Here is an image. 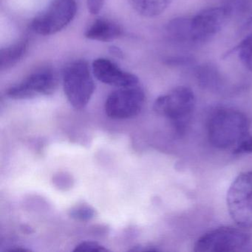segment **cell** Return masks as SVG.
I'll use <instances>...</instances> for the list:
<instances>
[{
	"label": "cell",
	"mask_w": 252,
	"mask_h": 252,
	"mask_svg": "<svg viewBox=\"0 0 252 252\" xmlns=\"http://www.w3.org/2000/svg\"><path fill=\"white\" fill-rule=\"evenodd\" d=\"M249 133V122L246 115L233 109L214 112L208 124L211 144L218 149L233 147Z\"/></svg>",
	"instance_id": "cell-1"
},
{
	"label": "cell",
	"mask_w": 252,
	"mask_h": 252,
	"mask_svg": "<svg viewBox=\"0 0 252 252\" xmlns=\"http://www.w3.org/2000/svg\"><path fill=\"white\" fill-rule=\"evenodd\" d=\"M195 106L194 93L188 87L180 86L159 96L154 103V110L170 119L176 130L182 133Z\"/></svg>",
	"instance_id": "cell-2"
},
{
	"label": "cell",
	"mask_w": 252,
	"mask_h": 252,
	"mask_svg": "<svg viewBox=\"0 0 252 252\" xmlns=\"http://www.w3.org/2000/svg\"><path fill=\"white\" fill-rule=\"evenodd\" d=\"M64 94L77 110L86 107L95 91V83L88 63L78 60L66 66L63 75Z\"/></svg>",
	"instance_id": "cell-3"
},
{
	"label": "cell",
	"mask_w": 252,
	"mask_h": 252,
	"mask_svg": "<svg viewBox=\"0 0 252 252\" xmlns=\"http://www.w3.org/2000/svg\"><path fill=\"white\" fill-rule=\"evenodd\" d=\"M230 216L243 228H252V172H243L233 181L227 192Z\"/></svg>",
	"instance_id": "cell-4"
},
{
	"label": "cell",
	"mask_w": 252,
	"mask_h": 252,
	"mask_svg": "<svg viewBox=\"0 0 252 252\" xmlns=\"http://www.w3.org/2000/svg\"><path fill=\"white\" fill-rule=\"evenodd\" d=\"M77 11L76 0H53L42 14L35 17L32 29L42 36H51L67 27Z\"/></svg>",
	"instance_id": "cell-5"
},
{
	"label": "cell",
	"mask_w": 252,
	"mask_h": 252,
	"mask_svg": "<svg viewBox=\"0 0 252 252\" xmlns=\"http://www.w3.org/2000/svg\"><path fill=\"white\" fill-rule=\"evenodd\" d=\"M250 236L233 227L216 228L202 236L194 245V252H221L240 250L249 243Z\"/></svg>",
	"instance_id": "cell-6"
},
{
	"label": "cell",
	"mask_w": 252,
	"mask_h": 252,
	"mask_svg": "<svg viewBox=\"0 0 252 252\" xmlns=\"http://www.w3.org/2000/svg\"><path fill=\"white\" fill-rule=\"evenodd\" d=\"M145 101V94L138 85L122 88L113 91L105 102L106 114L113 119H127L141 113Z\"/></svg>",
	"instance_id": "cell-7"
},
{
	"label": "cell",
	"mask_w": 252,
	"mask_h": 252,
	"mask_svg": "<svg viewBox=\"0 0 252 252\" xmlns=\"http://www.w3.org/2000/svg\"><path fill=\"white\" fill-rule=\"evenodd\" d=\"M225 6L207 8L190 17V31L193 45H200L210 40L220 32L231 17Z\"/></svg>",
	"instance_id": "cell-8"
},
{
	"label": "cell",
	"mask_w": 252,
	"mask_h": 252,
	"mask_svg": "<svg viewBox=\"0 0 252 252\" xmlns=\"http://www.w3.org/2000/svg\"><path fill=\"white\" fill-rule=\"evenodd\" d=\"M57 78L50 68H42L31 73L20 83L10 88L7 95L13 99H29L54 94Z\"/></svg>",
	"instance_id": "cell-9"
},
{
	"label": "cell",
	"mask_w": 252,
	"mask_h": 252,
	"mask_svg": "<svg viewBox=\"0 0 252 252\" xmlns=\"http://www.w3.org/2000/svg\"><path fill=\"white\" fill-rule=\"evenodd\" d=\"M93 73L99 82L117 88H129L138 85V78L132 73L121 69L110 60L104 58L94 60Z\"/></svg>",
	"instance_id": "cell-10"
},
{
	"label": "cell",
	"mask_w": 252,
	"mask_h": 252,
	"mask_svg": "<svg viewBox=\"0 0 252 252\" xmlns=\"http://www.w3.org/2000/svg\"><path fill=\"white\" fill-rule=\"evenodd\" d=\"M122 29L117 23L107 19H98L87 29L85 37L99 42H111L120 37Z\"/></svg>",
	"instance_id": "cell-11"
},
{
	"label": "cell",
	"mask_w": 252,
	"mask_h": 252,
	"mask_svg": "<svg viewBox=\"0 0 252 252\" xmlns=\"http://www.w3.org/2000/svg\"><path fill=\"white\" fill-rule=\"evenodd\" d=\"M169 37L177 43L193 45L190 31V17H178L171 20L166 27Z\"/></svg>",
	"instance_id": "cell-12"
},
{
	"label": "cell",
	"mask_w": 252,
	"mask_h": 252,
	"mask_svg": "<svg viewBox=\"0 0 252 252\" xmlns=\"http://www.w3.org/2000/svg\"><path fill=\"white\" fill-rule=\"evenodd\" d=\"M194 71L197 82L203 88L219 89L223 85V77L215 64L206 63L197 66Z\"/></svg>",
	"instance_id": "cell-13"
},
{
	"label": "cell",
	"mask_w": 252,
	"mask_h": 252,
	"mask_svg": "<svg viewBox=\"0 0 252 252\" xmlns=\"http://www.w3.org/2000/svg\"><path fill=\"white\" fill-rule=\"evenodd\" d=\"M29 48L28 40H21L0 51V70H5L18 64Z\"/></svg>",
	"instance_id": "cell-14"
},
{
	"label": "cell",
	"mask_w": 252,
	"mask_h": 252,
	"mask_svg": "<svg viewBox=\"0 0 252 252\" xmlns=\"http://www.w3.org/2000/svg\"><path fill=\"white\" fill-rule=\"evenodd\" d=\"M135 11L145 17H156L164 12L172 0H128Z\"/></svg>",
	"instance_id": "cell-15"
},
{
	"label": "cell",
	"mask_w": 252,
	"mask_h": 252,
	"mask_svg": "<svg viewBox=\"0 0 252 252\" xmlns=\"http://www.w3.org/2000/svg\"><path fill=\"white\" fill-rule=\"evenodd\" d=\"M242 64L252 72V33L246 36L234 49Z\"/></svg>",
	"instance_id": "cell-16"
},
{
	"label": "cell",
	"mask_w": 252,
	"mask_h": 252,
	"mask_svg": "<svg viewBox=\"0 0 252 252\" xmlns=\"http://www.w3.org/2000/svg\"><path fill=\"white\" fill-rule=\"evenodd\" d=\"M69 215L77 220L85 221L92 219L95 215V211L88 205H79L69 211Z\"/></svg>",
	"instance_id": "cell-17"
},
{
	"label": "cell",
	"mask_w": 252,
	"mask_h": 252,
	"mask_svg": "<svg viewBox=\"0 0 252 252\" xmlns=\"http://www.w3.org/2000/svg\"><path fill=\"white\" fill-rule=\"evenodd\" d=\"M251 0H225V6L229 11L231 16L243 14L247 11Z\"/></svg>",
	"instance_id": "cell-18"
},
{
	"label": "cell",
	"mask_w": 252,
	"mask_h": 252,
	"mask_svg": "<svg viewBox=\"0 0 252 252\" xmlns=\"http://www.w3.org/2000/svg\"><path fill=\"white\" fill-rule=\"evenodd\" d=\"M74 252H107L108 249H106L102 245L95 241H84L76 246Z\"/></svg>",
	"instance_id": "cell-19"
},
{
	"label": "cell",
	"mask_w": 252,
	"mask_h": 252,
	"mask_svg": "<svg viewBox=\"0 0 252 252\" xmlns=\"http://www.w3.org/2000/svg\"><path fill=\"white\" fill-rule=\"evenodd\" d=\"M234 154H245L252 153V135L250 132L245 135L238 143L236 144L235 148L233 150Z\"/></svg>",
	"instance_id": "cell-20"
},
{
	"label": "cell",
	"mask_w": 252,
	"mask_h": 252,
	"mask_svg": "<svg viewBox=\"0 0 252 252\" xmlns=\"http://www.w3.org/2000/svg\"><path fill=\"white\" fill-rule=\"evenodd\" d=\"M166 63L168 65L176 67H191L194 65L195 61L194 59L190 57H170L166 60Z\"/></svg>",
	"instance_id": "cell-21"
},
{
	"label": "cell",
	"mask_w": 252,
	"mask_h": 252,
	"mask_svg": "<svg viewBox=\"0 0 252 252\" xmlns=\"http://www.w3.org/2000/svg\"><path fill=\"white\" fill-rule=\"evenodd\" d=\"M104 0H88V8L90 13L97 14L104 5Z\"/></svg>",
	"instance_id": "cell-22"
},
{
	"label": "cell",
	"mask_w": 252,
	"mask_h": 252,
	"mask_svg": "<svg viewBox=\"0 0 252 252\" xmlns=\"http://www.w3.org/2000/svg\"><path fill=\"white\" fill-rule=\"evenodd\" d=\"M110 51H111L112 54L117 56L118 57L122 56V51H121L119 48H116V47H112V48H110Z\"/></svg>",
	"instance_id": "cell-23"
},
{
	"label": "cell",
	"mask_w": 252,
	"mask_h": 252,
	"mask_svg": "<svg viewBox=\"0 0 252 252\" xmlns=\"http://www.w3.org/2000/svg\"><path fill=\"white\" fill-rule=\"evenodd\" d=\"M244 28L245 29H250V28H252V14L251 15V17L248 19L246 23H245Z\"/></svg>",
	"instance_id": "cell-24"
}]
</instances>
